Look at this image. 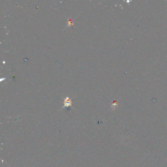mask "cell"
I'll list each match as a JSON object with an SVG mask.
<instances>
[{
  "instance_id": "obj_1",
  "label": "cell",
  "mask_w": 167,
  "mask_h": 167,
  "mask_svg": "<svg viewBox=\"0 0 167 167\" xmlns=\"http://www.w3.org/2000/svg\"><path fill=\"white\" fill-rule=\"evenodd\" d=\"M63 104H64V105L62 107V108H61V110L64 108V107H69L70 106L72 107L73 108V106H72V100L71 99H70L69 98V97H67L65 99H64V102H63Z\"/></svg>"
},
{
  "instance_id": "obj_2",
  "label": "cell",
  "mask_w": 167,
  "mask_h": 167,
  "mask_svg": "<svg viewBox=\"0 0 167 167\" xmlns=\"http://www.w3.org/2000/svg\"><path fill=\"white\" fill-rule=\"evenodd\" d=\"M72 25H73V20H72V19L71 18V19H70L68 20V25H67L66 27L67 26H71Z\"/></svg>"
}]
</instances>
